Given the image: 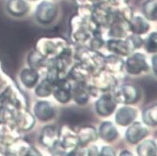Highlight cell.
<instances>
[{
	"mask_svg": "<svg viewBox=\"0 0 157 156\" xmlns=\"http://www.w3.org/2000/svg\"><path fill=\"white\" fill-rule=\"evenodd\" d=\"M92 21L96 24L105 25L112 22L113 13L105 3H100L95 6L92 12Z\"/></svg>",
	"mask_w": 157,
	"mask_h": 156,
	"instance_id": "cell-8",
	"label": "cell"
},
{
	"mask_svg": "<svg viewBox=\"0 0 157 156\" xmlns=\"http://www.w3.org/2000/svg\"><path fill=\"white\" fill-rule=\"evenodd\" d=\"M0 153H2V152H1V151H0Z\"/></svg>",
	"mask_w": 157,
	"mask_h": 156,
	"instance_id": "cell-35",
	"label": "cell"
},
{
	"mask_svg": "<svg viewBox=\"0 0 157 156\" xmlns=\"http://www.w3.org/2000/svg\"><path fill=\"white\" fill-rule=\"evenodd\" d=\"M123 65H124V62L121 59L117 58L116 56H111L107 57L105 59V65L106 68H108L109 71L111 72H118L123 68Z\"/></svg>",
	"mask_w": 157,
	"mask_h": 156,
	"instance_id": "cell-27",
	"label": "cell"
},
{
	"mask_svg": "<svg viewBox=\"0 0 157 156\" xmlns=\"http://www.w3.org/2000/svg\"><path fill=\"white\" fill-rule=\"evenodd\" d=\"M101 155H114L115 154V151L112 148L109 147V146H105L102 148L101 151Z\"/></svg>",
	"mask_w": 157,
	"mask_h": 156,
	"instance_id": "cell-31",
	"label": "cell"
},
{
	"mask_svg": "<svg viewBox=\"0 0 157 156\" xmlns=\"http://www.w3.org/2000/svg\"><path fill=\"white\" fill-rule=\"evenodd\" d=\"M108 2L113 5H120L121 3H126L128 0H107Z\"/></svg>",
	"mask_w": 157,
	"mask_h": 156,
	"instance_id": "cell-34",
	"label": "cell"
},
{
	"mask_svg": "<svg viewBox=\"0 0 157 156\" xmlns=\"http://www.w3.org/2000/svg\"><path fill=\"white\" fill-rule=\"evenodd\" d=\"M130 30L134 34H145L149 30V24L144 19L143 17L140 16L133 17L129 22Z\"/></svg>",
	"mask_w": 157,
	"mask_h": 156,
	"instance_id": "cell-19",
	"label": "cell"
},
{
	"mask_svg": "<svg viewBox=\"0 0 157 156\" xmlns=\"http://www.w3.org/2000/svg\"><path fill=\"white\" fill-rule=\"evenodd\" d=\"M81 59L84 60V64L89 66L92 68H97L100 66L105 65V59L95 51H84L81 54Z\"/></svg>",
	"mask_w": 157,
	"mask_h": 156,
	"instance_id": "cell-18",
	"label": "cell"
},
{
	"mask_svg": "<svg viewBox=\"0 0 157 156\" xmlns=\"http://www.w3.org/2000/svg\"><path fill=\"white\" fill-rule=\"evenodd\" d=\"M142 119L148 126H157V104L146 108L144 111Z\"/></svg>",
	"mask_w": 157,
	"mask_h": 156,
	"instance_id": "cell-25",
	"label": "cell"
},
{
	"mask_svg": "<svg viewBox=\"0 0 157 156\" xmlns=\"http://www.w3.org/2000/svg\"><path fill=\"white\" fill-rule=\"evenodd\" d=\"M59 145L65 151L74 150L78 145L77 134L67 127H63L59 133Z\"/></svg>",
	"mask_w": 157,
	"mask_h": 156,
	"instance_id": "cell-7",
	"label": "cell"
},
{
	"mask_svg": "<svg viewBox=\"0 0 157 156\" xmlns=\"http://www.w3.org/2000/svg\"><path fill=\"white\" fill-rule=\"evenodd\" d=\"M57 88L53 91L54 97L59 102L65 104L71 100L72 97L71 86L67 81H59V84H56Z\"/></svg>",
	"mask_w": 157,
	"mask_h": 156,
	"instance_id": "cell-12",
	"label": "cell"
},
{
	"mask_svg": "<svg viewBox=\"0 0 157 156\" xmlns=\"http://www.w3.org/2000/svg\"><path fill=\"white\" fill-rule=\"evenodd\" d=\"M95 84L98 89L107 90L110 89L116 84L114 77L108 73H101L98 74L95 79Z\"/></svg>",
	"mask_w": 157,
	"mask_h": 156,
	"instance_id": "cell-20",
	"label": "cell"
},
{
	"mask_svg": "<svg viewBox=\"0 0 157 156\" xmlns=\"http://www.w3.org/2000/svg\"><path fill=\"white\" fill-rule=\"evenodd\" d=\"M77 3L81 6H89L93 3L94 0H76Z\"/></svg>",
	"mask_w": 157,
	"mask_h": 156,
	"instance_id": "cell-32",
	"label": "cell"
},
{
	"mask_svg": "<svg viewBox=\"0 0 157 156\" xmlns=\"http://www.w3.org/2000/svg\"><path fill=\"white\" fill-rule=\"evenodd\" d=\"M148 128L140 122L131 124L126 131V139L129 143L135 144L148 135Z\"/></svg>",
	"mask_w": 157,
	"mask_h": 156,
	"instance_id": "cell-6",
	"label": "cell"
},
{
	"mask_svg": "<svg viewBox=\"0 0 157 156\" xmlns=\"http://www.w3.org/2000/svg\"><path fill=\"white\" fill-rule=\"evenodd\" d=\"M152 65L153 72L157 76V54H155L152 57Z\"/></svg>",
	"mask_w": 157,
	"mask_h": 156,
	"instance_id": "cell-33",
	"label": "cell"
},
{
	"mask_svg": "<svg viewBox=\"0 0 157 156\" xmlns=\"http://www.w3.org/2000/svg\"><path fill=\"white\" fill-rule=\"evenodd\" d=\"M99 135L105 141L111 142L117 137L118 131L112 123L105 121L99 127Z\"/></svg>",
	"mask_w": 157,
	"mask_h": 156,
	"instance_id": "cell-17",
	"label": "cell"
},
{
	"mask_svg": "<svg viewBox=\"0 0 157 156\" xmlns=\"http://www.w3.org/2000/svg\"><path fill=\"white\" fill-rule=\"evenodd\" d=\"M6 10L11 17H20L28 12L29 6L26 0H6Z\"/></svg>",
	"mask_w": 157,
	"mask_h": 156,
	"instance_id": "cell-10",
	"label": "cell"
},
{
	"mask_svg": "<svg viewBox=\"0 0 157 156\" xmlns=\"http://www.w3.org/2000/svg\"><path fill=\"white\" fill-rule=\"evenodd\" d=\"M34 112L36 118L40 121L46 122L52 119L55 116L56 109L54 105L49 101H38L34 107Z\"/></svg>",
	"mask_w": 157,
	"mask_h": 156,
	"instance_id": "cell-9",
	"label": "cell"
},
{
	"mask_svg": "<svg viewBox=\"0 0 157 156\" xmlns=\"http://www.w3.org/2000/svg\"><path fill=\"white\" fill-rule=\"evenodd\" d=\"M137 152L138 155L155 156L157 154V145L152 140H146L138 145Z\"/></svg>",
	"mask_w": 157,
	"mask_h": 156,
	"instance_id": "cell-22",
	"label": "cell"
},
{
	"mask_svg": "<svg viewBox=\"0 0 157 156\" xmlns=\"http://www.w3.org/2000/svg\"><path fill=\"white\" fill-rule=\"evenodd\" d=\"M78 145H87L90 142L95 141L98 138L95 129L92 127H84L79 129L77 134Z\"/></svg>",
	"mask_w": 157,
	"mask_h": 156,
	"instance_id": "cell-13",
	"label": "cell"
},
{
	"mask_svg": "<svg viewBox=\"0 0 157 156\" xmlns=\"http://www.w3.org/2000/svg\"><path fill=\"white\" fill-rule=\"evenodd\" d=\"M80 83L79 85L77 87L74 91V101H76L79 105H85L86 104L88 100V93L85 90V87L81 85Z\"/></svg>",
	"mask_w": 157,
	"mask_h": 156,
	"instance_id": "cell-26",
	"label": "cell"
},
{
	"mask_svg": "<svg viewBox=\"0 0 157 156\" xmlns=\"http://www.w3.org/2000/svg\"><path fill=\"white\" fill-rule=\"evenodd\" d=\"M145 48L148 53H157V32H152L148 35L145 42Z\"/></svg>",
	"mask_w": 157,
	"mask_h": 156,
	"instance_id": "cell-28",
	"label": "cell"
},
{
	"mask_svg": "<svg viewBox=\"0 0 157 156\" xmlns=\"http://www.w3.org/2000/svg\"><path fill=\"white\" fill-rule=\"evenodd\" d=\"M63 41L58 40L54 41L53 39L45 38L40 40L38 44V51L42 54L43 56L47 57L48 55L59 54L65 49V47L62 46Z\"/></svg>",
	"mask_w": 157,
	"mask_h": 156,
	"instance_id": "cell-3",
	"label": "cell"
},
{
	"mask_svg": "<svg viewBox=\"0 0 157 156\" xmlns=\"http://www.w3.org/2000/svg\"><path fill=\"white\" fill-rule=\"evenodd\" d=\"M39 78V74L35 68L24 69L21 72L20 79L21 83L28 88H33L37 84Z\"/></svg>",
	"mask_w": 157,
	"mask_h": 156,
	"instance_id": "cell-15",
	"label": "cell"
},
{
	"mask_svg": "<svg viewBox=\"0 0 157 156\" xmlns=\"http://www.w3.org/2000/svg\"><path fill=\"white\" fill-rule=\"evenodd\" d=\"M53 88L54 84L48 79H45L38 84L35 90V94L38 97L45 98V97L49 96L53 92Z\"/></svg>",
	"mask_w": 157,
	"mask_h": 156,
	"instance_id": "cell-24",
	"label": "cell"
},
{
	"mask_svg": "<svg viewBox=\"0 0 157 156\" xmlns=\"http://www.w3.org/2000/svg\"><path fill=\"white\" fill-rule=\"evenodd\" d=\"M45 59V56H43L38 51H33L32 53L29 55V57H28V63H29L31 67L36 69L37 67L43 66Z\"/></svg>",
	"mask_w": 157,
	"mask_h": 156,
	"instance_id": "cell-29",
	"label": "cell"
},
{
	"mask_svg": "<svg viewBox=\"0 0 157 156\" xmlns=\"http://www.w3.org/2000/svg\"><path fill=\"white\" fill-rule=\"evenodd\" d=\"M57 131L54 127H46L42 131L41 141L44 145L48 148H52L55 146L57 141Z\"/></svg>",
	"mask_w": 157,
	"mask_h": 156,
	"instance_id": "cell-21",
	"label": "cell"
},
{
	"mask_svg": "<svg viewBox=\"0 0 157 156\" xmlns=\"http://www.w3.org/2000/svg\"><path fill=\"white\" fill-rule=\"evenodd\" d=\"M140 92L136 86L132 84H125L117 93L115 98L117 101L124 104H133L139 99Z\"/></svg>",
	"mask_w": 157,
	"mask_h": 156,
	"instance_id": "cell-4",
	"label": "cell"
},
{
	"mask_svg": "<svg viewBox=\"0 0 157 156\" xmlns=\"http://www.w3.org/2000/svg\"><path fill=\"white\" fill-rule=\"evenodd\" d=\"M58 15V7L55 3L43 1L37 6L35 17L41 24H48L53 22Z\"/></svg>",
	"mask_w": 157,
	"mask_h": 156,
	"instance_id": "cell-1",
	"label": "cell"
},
{
	"mask_svg": "<svg viewBox=\"0 0 157 156\" xmlns=\"http://www.w3.org/2000/svg\"><path fill=\"white\" fill-rule=\"evenodd\" d=\"M117 107V100L115 97L105 94L98 98L95 104L97 113L102 116H109L113 113Z\"/></svg>",
	"mask_w": 157,
	"mask_h": 156,
	"instance_id": "cell-5",
	"label": "cell"
},
{
	"mask_svg": "<svg viewBox=\"0 0 157 156\" xmlns=\"http://www.w3.org/2000/svg\"><path fill=\"white\" fill-rule=\"evenodd\" d=\"M127 42L129 45L130 48L132 51L135 48H139L144 44V41L142 38L139 36V34H132L131 36L128 37Z\"/></svg>",
	"mask_w": 157,
	"mask_h": 156,
	"instance_id": "cell-30",
	"label": "cell"
},
{
	"mask_svg": "<svg viewBox=\"0 0 157 156\" xmlns=\"http://www.w3.org/2000/svg\"><path fill=\"white\" fill-rule=\"evenodd\" d=\"M142 13L148 21H157V0H146L142 5Z\"/></svg>",
	"mask_w": 157,
	"mask_h": 156,
	"instance_id": "cell-23",
	"label": "cell"
},
{
	"mask_svg": "<svg viewBox=\"0 0 157 156\" xmlns=\"http://www.w3.org/2000/svg\"><path fill=\"white\" fill-rule=\"evenodd\" d=\"M108 49L115 54L121 55H128L131 52V48L127 41L121 39H111L107 42Z\"/></svg>",
	"mask_w": 157,
	"mask_h": 156,
	"instance_id": "cell-16",
	"label": "cell"
},
{
	"mask_svg": "<svg viewBox=\"0 0 157 156\" xmlns=\"http://www.w3.org/2000/svg\"><path fill=\"white\" fill-rule=\"evenodd\" d=\"M13 120L16 126L23 131L30 130L35 124V118L28 112H17Z\"/></svg>",
	"mask_w": 157,
	"mask_h": 156,
	"instance_id": "cell-14",
	"label": "cell"
},
{
	"mask_svg": "<svg viewBox=\"0 0 157 156\" xmlns=\"http://www.w3.org/2000/svg\"><path fill=\"white\" fill-rule=\"evenodd\" d=\"M137 117V111L135 108L124 106L117 111L115 115L116 123L120 126H128L134 122Z\"/></svg>",
	"mask_w": 157,
	"mask_h": 156,
	"instance_id": "cell-11",
	"label": "cell"
},
{
	"mask_svg": "<svg viewBox=\"0 0 157 156\" xmlns=\"http://www.w3.org/2000/svg\"><path fill=\"white\" fill-rule=\"evenodd\" d=\"M127 72L131 75H138L148 70V65L145 56L142 53L136 52L130 55L125 63Z\"/></svg>",
	"mask_w": 157,
	"mask_h": 156,
	"instance_id": "cell-2",
	"label": "cell"
}]
</instances>
